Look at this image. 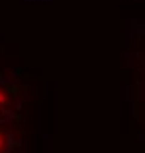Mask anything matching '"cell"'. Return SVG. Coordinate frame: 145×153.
<instances>
[{"mask_svg": "<svg viewBox=\"0 0 145 153\" xmlns=\"http://www.w3.org/2000/svg\"><path fill=\"white\" fill-rule=\"evenodd\" d=\"M2 103H4V93L0 91V105H2Z\"/></svg>", "mask_w": 145, "mask_h": 153, "instance_id": "obj_1", "label": "cell"}, {"mask_svg": "<svg viewBox=\"0 0 145 153\" xmlns=\"http://www.w3.org/2000/svg\"><path fill=\"white\" fill-rule=\"evenodd\" d=\"M0 147H2V137H0Z\"/></svg>", "mask_w": 145, "mask_h": 153, "instance_id": "obj_2", "label": "cell"}]
</instances>
